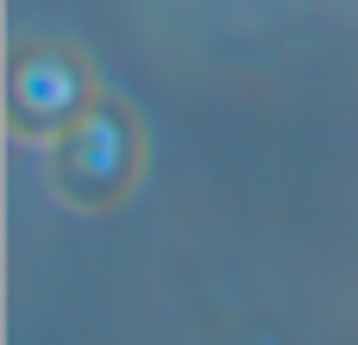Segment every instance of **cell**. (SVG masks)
Listing matches in <instances>:
<instances>
[{
    "label": "cell",
    "instance_id": "cell-1",
    "mask_svg": "<svg viewBox=\"0 0 358 345\" xmlns=\"http://www.w3.org/2000/svg\"><path fill=\"white\" fill-rule=\"evenodd\" d=\"M44 176H50V189H57V201L76 207V214H107V207H120V201L138 189V176H145V132H138V119H132L113 94H101L69 132L50 138Z\"/></svg>",
    "mask_w": 358,
    "mask_h": 345
},
{
    "label": "cell",
    "instance_id": "cell-2",
    "mask_svg": "<svg viewBox=\"0 0 358 345\" xmlns=\"http://www.w3.org/2000/svg\"><path fill=\"white\" fill-rule=\"evenodd\" d=\"M94 101H101V88L88 82V63L76 50H63V44H25L13 57V101H6V113H13L19 138H44L50 145Z\"/></svg>",
    "mask_w": 358,
    "mask_h": 345
}]
</instances>
